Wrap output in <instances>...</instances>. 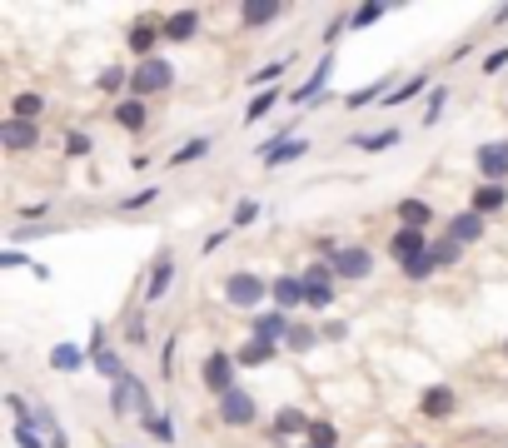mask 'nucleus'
Wrapping results in <instances>:
<instances>
[{
    "instance_id": "nucleus-1",
    "label": "nucleus",
    "mask_w": 508,
    "mask_h": 448,
    "mask_svg": "<svg viewBox=\"0 0 508 448\" xmlns=\"http://www.w3.org/2000/svg\"><path fill=\"white\" fill-rule=\"evenodd\" d=\"M235 369H239L235 349H209L205 363H200V384H205V394L225 399L229 389H239V384H235Z\"/></svg>"
},
{
    "instance_id": "nucleus-2",
    "label": "nucleus",
    "mask_w": 508,
    "mask_h": 448,
    "mask_svg": "<svg viewBox=\"0 0 508 448\" xmlns=\"http://www.w3.org/2000/svg\"><path fill=\"white\" fill-rule=\"evenodd\" d=\"M174 85V65L165 60V55H155V60H140L130 70V95L135 100H150V95H160V90H170Z\"/></svg>"
},
{
    "instance_id": "nucleus-3",
    "label": "nucleus",
    "mask_w": 508,
    "mask_h": 448,
    "mask_svg": "<svg viewBox=\"0 0 508 448\" xmlns=\"http://www.w3.org/2000/svg\"><path fill=\"white\" fill-rule=\"evenodd\" d=\"M304 279V309H329L334 304V264L314 259L309 269H299Z\"/></svg>"
},
{
    "instance_id": "nucleus-4",
    "label": "nucleus",
    "mask_w": 508,
    "mask_h": 448,
    "mask_svg": "<svg viewBox=\"0 0 508 448\" xmlns=\"http://www.w3.org/2000/svg\"><path fill=\"white\" fill-rule=\"evenodd\" d=\"M215 404H219V424L225 428H249L254 418H260V404H254L249 389H229L225 399H215Z\"/></svg>"
},
{
    "instance_id": "nucleus-5",
    "label": "nucleus",
    "mask_w": 508,
    "mask_h": 448,
    "mask_svg": "<svg viewBox=\"0 0 508 448\" xmlns=\"http://www.w3.org/2000/svg\"><path fill=\"white\" fill-rule=\"evenodd\" d=\"M170 284H174V255H170V249H160V255H155V264H150V274H145L140 304H145V309H150V304H160V299L170 294Z\"/></svg>"
},
{
    "instance_id": "nucleus-6",
    "label": "nucleus",
    "mask_w": 508,
    "mask_h": 448,
    "mask_svg": "<svg viewBox=\"0 0 508 448\" xmlns=\"http://www.w3.org/2000/svg\"><path fill=\"white\" fill-rule=\"evenodd\" d=\"M264 294H270V284H264L260 274H249V269H235V274L225 279V299L229 304H239V309H254Z\"/></svg>"
},
{
    "instance_id": "nucleus-7",
    "label": "nucleus",
    "mask_w": 508,
    "mask_h": 448,
    "mask_svg": "<svg viewBox=\"0 0 508 448\" xmlns=\"http://www.w3.org/2000/svg\"><path fill=\"white\" fill-rule=\"evenodd\" d=\"M478 184H504L508 180V139H488L478 145Z\"/></svg>"
},
{
    "instance_id": "nucleus-8",
    "label": "nucleus",
    "mask_w": 508,
    "mask_h": 448,
    "mask_svg": "<svg viewBox=\"0 0 508 448\" xmlns=\"http://www.w3.org/2000/svg\"><path fill=\"white\" fill-rule=\"evenodd\" d=\"M309 155V139H264L260 145V165L264 170H280V165H294V160H304Z\"/></svg>"
},
{
    "instance_id": "nucleus-9",
    "label": "nucleus",
    "mask_w": 508,
    "mask_h": 448,
    "mask_svg": "<svg viewBox=\"0 0 508 448\" xmlns=\"http://www.w3.org/2000/svg\"><path fill=\"white\" fill-rule=\"evenodd\" d=\"M369 274H374V255H369L364 245H344L334 255V279H354L359 284V279H369Z\"/></svg>"
},
{
    "instance_id": "nucleus-10",
    "label": "nucleus",
    "mask_w": 508,
    "mask_h": 448,
    "mask_svg": "<svg viewBox=\"0 0 508 448\" xmlns=\"http://www.w3.org/2000/svg\"><path fill=\"white\" fill-rule=\"evenodd\" d=\"M0 145H5V149H15V155H25V149H35V145H40V125L5 115V120H0Z\"/></svg>"
},
{
    "instance_id": "nucleus-11",
    "label": "nucleus",
    "mask_w": 508,
    "mask_h": 448,
    "mask_svg": "<svg viewBox=\"0 0 508 448\" xmlns=\"http://www.w3.org/2000/svg\"><path fill=\"white\" fill-rule=\"evenodd\" d=\"M429 245H433V239L423 235V229H409V224H399V229L389 235V255L399 259V264H409V259L429 255Z\"/></svg>"
},
{
    "instance_id": "nucleus-12",
    "label": "nucleus",
    "mask_w": 508,
    "mask_h": 448,
    "mask_svg": "<svg viewBox=\"0 0 508 448\" xmlns=\"http://www.w3.org/2000/svg\"><path fill=\"white\" fill-rule=\"evenodd\" d=\"M290 314L284 309H270V314H254V319H249V339H264V344H284L290 339Z\"/></svg>"
},
{
    "instance_id": "nucleus-13",
    "label": "nucleus",
    "mask_w": 508,
    "mask_h": 448,
    "mask_svg": "<svg viewBox=\"0 0 508 448\" xmlns=\"http://www.w3.org/2000/svg\"><path fill=\"white\" fill-rule=\"evenodd\" d=\"M125 40H130V50L140 55V60H155V45L165 40V21H150V15H145V21L130 25V35H125Z\"/></svg>"
},
{
    "instance_id": "nucleus-14",
    "label": "nucleus",
    "mask_w": 508,
    "mask_h": 448,
    "mask_svg": "<svg viewBox=\"0 0 508 448\" xmlns=\"http://www.w3.org/2000/svg\"><path fill=\"white\" fill-rule=\"evenodd\" d=\"M443 235H454L459 245H478L484 239V214H474V210H459V214H449V224H443Z\"/></svg>"
},
{
    "instance_id": "nucleus-15",
    "label": "nucleus",
    "mask_w": 508,
    "mask_h": 448,
    "mask_svg": "<svg viewBox=\"0 0 508 448\" xmlns=\"http://www.w3.org/2000/svg\"><path fill=\"white\" fill-rule=\"evenodd\" d=\"M280 15H290V5H284V0H245V5H239V21H245L249 31H260V25L280 21Z\"/></svg>"
},
{
    "instance_id": "nucleus-16",
    "label": "nucleus",
    "mask_w": 508,
    "mask_h": 448,
    "mask_svg": "<svg viewBox=\"0 0 508 448\" xmlns=\"http://www.w3.org/2000/svg\"><path fill=\"white\" fill-rule=\"evenodd\" d=\"M110 120H115L120 130H130V135H140V130L150 125V110H145V100L125 95V100H115V110H110Z\"/></svg>"
},
{
    "instance_id": "nucleus-17",
    "label": "nucleus",
    "mask_w": 508,
    "mask_h": 448,
    "mask_svg": "<svg viewBox=\"0 0 508 448\" xmlns=\"http://www.w3.org/2000/svg\"><path fill=\"white\" fill-rule=\"evenodd\" d=\"M200 35V11H190V5H180V11L165 15V40L184 45V40H195Z\"/></svg>"
},
{
    "instance_id": "nucleus-18",
    "label": "nucleus",
    "mask_w": 508,
    "mask_h": 448,
    "mask_svg": "<svg viewBox=\"0 0 508 448\" xmlns=\"http://www.w3.org/2000/svg\"><path fill=\"white\" fill-rule=\"evenodd\" d=\"M309 424L314 418L299 414V408H280L274 424H270V444H284V438H294V434H309Z\"/></svg>"
},
{
    "instance_id": "nucleus-19",
    "label": "nucleus",
    "mask_w": 508,
    "mask_h": 448,
    "mask_svg": "<svg viewBox=\"0 0 508 448\" xmlns=\"http://www.w3.org/2000/svg\"><path fill=\"white\" fill-rule=\"evenodd\" d=\"M270 294H274V309L290 314V309H299V304H304V279L299 274H280L270 284Z\"/></svg>"
},
{
    "instance_id": "nucleus-20",
    "label": "nucleus",
    "mask_w": 508,
    "mask_h": 448,
    "mask_svg": "<svg viewBox=\"0 0 508 448\" xmlns=\"http://www.w3.org/2000/svg\"><path fill=\"white\" fill-rule=\"evenodd\" d=\"M329 70H334V55H325V60L314 65V75H309V80H304L299 90H290V100H294V105H309L314 95H325V85H329Z\"/></svg>"
},
{
    "instance_id": "nucleus-21",
    "label": "nucleus",
    "mask_w": 508,
    "mask_h": 448,
    "mask_svg": "<svg viewBox=\"0 0 508 448\" xmlns=\"http://www.w3.org/2000/svg\"><path fill=\"white\" fill-rule=\"evenodd\" d=\"M419 408H423V414H429V418H449V414H454V408H459V394H454V389H449V384H433V389H423Z\"/></svg>"
},
{
    "instance_id": "nucleus-22",
    "label": "nucleus",
    "mask_w": 508,
    "mask_h": 448,
    "mask_svg": "<svg viewBox=\"0 0 508 448\" xmlns=\"http://www.w3.org/2000/svg\"><path fill=\"white\" fill-rule=\"evenodd\" d=\"M85 363H90V349H80V344H70V339L50 349V369L55 373H80Z\"/></svg>"
},
{
    "instance_id": "nucleus-23",
    "label": "nucleus",
    "mask_w": 508,
    "mask_h": 448,
    "mask_svg": "<svg viewBox=\"0 0 508 448\" xmlns=\"http://www.w3.org/2000/svg\"><path fill=\"white\" fill-rule=\"evenodd\" d=\"M35 428L45 434V444H50V448H70V434L60 428V418H55V408L45 404V399L35 404Z\"/></svg>"
},
{
    "instance_id": "nucleus-24",
    "label": "nucleus",
    "mask_w": 508,
    "mask_h": 448,
    "mask_svg": "<svg viewBox=\"0 0 508 448\" xmlns=\"http://www.w3.org/2000/svg\"><path fill=\"white\" fill-rule=\"evenodd\" d=\"M290 55H280V60H270V65H260V70L249 75V90H254V95H260V90H280V80L284 75H290Z\"/></svg>"
},
{
    "instance_id": "nucleus-25",
    "label": "nucleus",
    "mask_w": 508,
    "mask_h": 448,
    "mask_svg": "<svg viewBox=\"0 0 508 448\" xmlns=\"http://www.w3.org/2000/svg\"><path fill=\"white\" fill-rule=\"evenodd\" d=\"M280 354V344H264V339H245L235 349V359H239V369H264V363Z\"/></svg>"
},
{
    "instance_id": "nucleus-26",
    "label": "nucleus",
    "mask_w": 508,
    "mask_h": 448,
    "mask_svg": "<svg viewBox=\"0 0 508 448\" xmlns=\"http://www.w3.org/2000/svg\"><path fill=\"white\" fill-rule=\"evenodd\" d=\"M504 204H508V184H478L474 200H468V210L474 214H494V210H504Z\"/></svg>"
},
{
    "instance_id": "nucleus-27",
    "label": "nucleus",
    "mask_w": 508,
    "mask_h": 448,
    "mask_svg": "<svg viewBox=\"0 0 508 448\" xmlns=\"http://www.w3.org/2000/svg\"><path fill=\"white\" fill-rule=\"evenodd\" d=\"M90 369H95L100 379H110V384H120V379H125V373H130V363L120 359L115 349H100V354H90Z\"/></svg>"
},
{
    "instance_id": "nucleus-28",
    "label": "nucleus",
    "mask_w": 508,
    "mask_h": 448,
    "mask_svg": "<svg viewBox=\"0 0 508 448\" xmlns=\"http://www.w3.org/2000/svg\"><path fill=\"white\" fill-rule=\"evenodd\" d=\"M160 184H145V190H135V194H120L115 200V210L120 214H140V210H150V204H160Z\"/></svg>"
},
{
    "instance_id": "nucleus-29",
    "label": "nucleus",
    "mask_w": 508,
    "mask_h": 448,
    "mask_svg": "<svg viewBox=\"0 0 508 448\" xmlns=\"http://www.w3.org/2000/svg\"><path fill=\"white\" fill-rule=\"evenodd\" d=\"M209 149H215V139H209V135H200V139H184V145H180V149H174V155H170V165H174V170H184V165L205 160Z\"/></svg>"
},
{
    "instance_id": "nucleus-30",
    "label": "nucleus",
    "mask_w": 508,
    "mask_h": 448,
    "mask_svg": "<svg viewBox=\"0 0 508 448\" xmlns=\"http://www.w3.org/2000/svg\"><path fill=\"white\" fill-rule=\"evenodd\" d=\"M11 115H15V120H31V125H40V115H45V95H35V90H21V95L11 100Z\"/></svg>"
},
{
    "instance_id": "nucleus-31",
    "label": "nucleus",
    "mask_w": 508,
    "mask_h": 448,
    "mask_svg": "<svg viewBox=\"0 0 508 448\" xmlns=\"http://www.w3.org/2000/svg\"><path fill=\"white\" fill-rule=\"evenodd\" d=\"M429 255H433V264H439V269H454L459 259H464V245H459L454 235H439V239L429 245Z\"/></svg>"
},
{
    "instance_id": "nucleus-32",
    "label": "nucleus",
    "mask_w": 508,
    "mask_h": 448,
    "mask_svg": "<svg viewBox=\"0 0 508 448\" xmlns=\"http://www.w3.org/2000/svg\"><path fill=\"white\" fill-rule=\"evenodd\" d=\"M399 224H409V229H429L433 210L423 200H399Z\"/></svg>"
},
{
    "instance_id": "nucleus-33",
    "label": "nucleus",
    "mask_w": 508,
    "mask_h": 448,
    "mask_svg": "<svg viewBox=\"0 0 508 448\" xmlns=\"http://www.w3.org/2000/svg\"><path fill=\"white\" fill-rule=\"evenodd\" d=\"M423 90H429V70H419V75H409V80H404V85H394V90H389V100H384V105H404V100L423 95Z\"/></svg>"
},
{
    "instance_id": "nucleus-34",
    "label": "nucleus",
    "mask_w": 508,
    "mask_h": 448,
    "mask_svg": "<svg viewBox=\"0 0 508 448\" xmlns=\"http://www.w3.org/2000/svg\"><path fill=\"white\" fill-rule=\"evenodd\" d=\"M280 100H284V90H260V95L249 100V110H245V120H249V125H260V120H264V115H270V110H274V105H280Z\"/></svg>"
},
{
    "instance_id": "nucleus-35",
    "label": "nucleus",
    "mask_w": 508,
    "mask_h": 448,
    "mask_svg": "<svg viewBox=\"0 0 508 448\" xmlns=\"http://www.w3.org/2000/svg\"><path fill=\"white\" fill-rule=\"evenodd\" d=\"M95 85L105 90V95H120V90H130V70H125V65H105Z\"/></svg>"
},
{
    "instance_id": "nucleus-36",
    "label": "nucleus",
    "mask_w": 508,
    "mask_h": 448,
    "mask_svg": "<svg viewBox=\"0 0 508 448\" xmlns=\"http://www.w3.org/2000/svg\"><path fill=\"white\" fill-rule=\"evenodd\" d=\"M304 438H309V448H339V428L329 424V418H314Z\"/></svg>"
},
{
    "instance_id": "nucleus-37",
    "label": "nucleus",
    "mask_w": 508,
    "mask_h": 448,
    "mask_svg": "<svg viewBox=\"0 0 508 448\" xmlns=\"http://www.w3.org/2000/svg\"><path fill=\"white\" fill-rule=\"evenodd\" d=\"M145 434H150L155 444H174V438H180V434H174V418L170 414H150V418H145Z\"/></svg>"
},
{
    "instance_id": "nucleus-38",
    "label": "nucleus",
    "mask_w": 508,
    "mask_h": 448,
    "mask_svg": "<svg viewBox=\"0 0 508 448\" xmlns=\"http://www.w3.org/2000/svg\"><path fill=\"white\" fill-rule=\"evenodd\" d=\"M399 274L409 279V284H423L429 274H439V264H433V255H419V259H409V264H399Z\"/></svg>"
},
{
    "instance_id": "nucleus-39",
    "label": "nucleus",
    "mask_w": 508,
    "mask_h": 448,
    "mask_svg": "<svg viewBox=\"0 0 508 448\" xmlns=\"http://www.w3.org/2000/svg\"><path fill=\"white\" fill-rule=\"evenodd\" d=\"M354 145L364 149V155H374V149H389V145H399V130H374V135H354Z\"/></svg>"
},
{
    "instance_id": "nucleus-40",
    "label": "nucleus",
    "mask_w": 508,
    "mask_h": 448,
    "mask_svg": "<svg viewBox=\"0 0 508 448\" xmlns=\"http://www.w3.org/2000/svg\"><path fill=\"white\" fill-rule=\"evenodd\" d=\"M384 15H389V5H354V11H349V25H354V31H369V25L384 21Z\"/></svg>"
},
{
    "instance_id": "nucleus-41",
    "label": "nucleus",
    "mask_w": 508,
    "mask_h": 448,
    "mask_svg": "<svg viewBox=\"0 0 508 448\" xmlns=\"http://www.w3.org/2000/svg\"><path fill=\"white\" fill-rule=\"evenodd\" d=\"M443 105H449V85H433L429 100H423V125H439Z\"/></svg>"
},
{
    "instance_id": "nucleus-42",
    "label": "nucleus",
    "mask_w": 508,
    "mask_h": 448,
    "mask_svg": "<svg viewBox=\"0 0 508 448\" xmlns=\"http://www.w3.org/2000/svg\"><path fill=\"white\" fill-rule=\"evenodd\" d=\"M11 438H15V448H50L35 424H11Z\"/></svg>"
},
{
    "instance_id": "nucleus-43",
    "label": "nucleus",
    "mask_w": 508,
    "mask_h": 448,
    "mask_svg": "<svg viewBox=\"0 0 508 448\" xmlns=\"http://www.w3.org/2000/svg\"><path fill=\"white\" fill-rule=\"evenodd\" d=\"M314 339H319V334H314L309 324H294L290 339H284V349H290V354H309V349H314Z\"/></svg>"
},
{
    "instance_id": "nucleus-44",
    "label": "nucleus",
    "mask_w": 508,
    "mask_h": 448,
    "mask_svg": "<svg viewBox=\"0 0 508 448\" xmlns=\"http://www.w3.org/2000/svg\"><path fill=\"white\" fill-rule=\"evenodd\" d=\"M90 149H95V139H90L85 130H70V135H66V155H70V160H85Z\"/></svg>"
},
{
    "instance_id": "nucleus-45",
    "label": "nucleus",
    "mask_w": 508,
    "mask_h": 448,
    "mask_svg": "<svg viewBox=\"0 0 508 448\" xmlns=\"http://www.w3.org/2000/svg\"><path fill=\"white\" fill-rule=\"evenodd\" d=\"M254 220H260V200H239L235 214H229V224H235V229H245V224H254Z\"/></svg>"
},
{
    "instance_id": "nucleus-46",
    "label": "nucleus",
    "mask_w": 508,
    "mask_h": 448,
    "mask_svg": "<svg viewBox=\"0 0 508 448\" xmlns=\"http://www.w3.org/2000/svg\"><path fill=\"white\" fill-rule=\"evenodd\" d=\"M125 339H130V344H145V304L125 314Z\"/></svg>"
},
{
    "instance_id": "nucleus-47",
    "label": "nucleus",
    "mask_w": 508,
    "mask_h": 448,
    "mask_svg": "<svg viewBox=\"0 0 508 448\" xmlns=\"http://www.w3.org/2000/svg\"><path fill=\"white\" fill-rule=\"evenodd\" d=\"M50 210H55L50 200H40V204H21V220H25V224H31V220H40V224H45V220H50Z\"/></svg>"
},
{
    "instance_id": "nucleus-48",
    "label": "nucleus",
    "mask_w": 508,
    "mask_h": 448,
    "mask_svg": "<svg viewBox=\"0 0 508 448\" xmlns=\"http://www.w3.org/2000/svg\"><path fill=\"white\" fill-rule=\"evenodd\" d=\"M508 65V45H498V50H488L484 55V75H498Z\"/></svg>"
},
{
    "instance_id": "nucleus-49",
    "label": "nucleus",
    "mask_w": 508,
    "mask_h": 448,
    "mask_svg": "<svg viewBox=\"0 0 508 448\" xmlns=\"http://www.w3.org/2000/svg\"><path fill=\"white\" fill-rule=\"evenodd\" d=\"M229 235H235V229H215V235H209L205 245H200V255H215V249H225V245H229Z\"/></svg>"
},
{
    "instance_id": "nucleus-50",
    "label": "nucleus",
    "mask_w": 508,
    "mask_h": 448,
    "mask_svg": "<svg viewBox=\"0 0 508 448\" xmlns=\"http://www.w3.org/2000/svg\"><path fill=\"white\" fill-rule=\"evenodd\" d=\"M319 334L339 344V339H349V324H344V319H329V324H325V329H319Z\"/></svg>"
},
{
    "instance_id": "nucleus-51",
    "label": "nucleus",
    "mask_w": 508,
    "mask_h": 448,
    "mask_svg": "<svg viewBox=\"0 0 508 448\" xmlns=\"http://www.w3.org/2000/svg\"><path fill=\"white\" fill-rule=\"evenodd\" d=\"M170 369H174V334L165 339V349H160V373L170 379Z\"/></svg>"
},
{
    "instance_id": "nucleus-52",
    "label": "nucleus",
    "mask_w": 508,
    "mask_h": 448,
    "mask_svg": "<svg viewBox=\"0 0 508 448\" xmlns=\"http://www.w3.org/2000/svg\"><path fill=\"white\" fill-rule=\"evenodd\" d=\"M21 264H25V255H21L15 245H11V249H0V269H21Z\"/></svg>"
},
{
    "instance_id": "nucleus-53",
    "label": "nucleus",
    "mask_w": 508,
    "mask_h": 448,
    "mask_svg": "<svg viewBox=\"0 0 508 448\" xmlns=\"http://www.w3.org/2000/svg\"><path fill=\"white\" fill-rule=\"evenodd\" d=\"M494 21H498V25H504V21H508V5H498V11H494Z\"/></svg>"
},
{
    "instance_id": "nucleus-54",
    "label": "nucleus",
    "mask_w": 508,
    "mask_h": 448,
    "mask_svg": "<svg viewBox=\"0 0 508 448\" xmlns=\"http://www.w3.org/2000/svg\"><path fill=\"white\" fill-rule=\"evenodd\" d=\"M504 359H508V339H504Z\"/></svg>"
},
{
    "instance_id": "nucleus-55",
    "label": "nucleus",
    "mask_w": 508,
    "mask_h": 448,
    "mask_svg": "<svg viewBox=\"0 0 508 448\" xmlns=\"http://www.w3.org/2000/svg\"><path fill=\"white\" fill-rule=\"evenodd\" d=\"M409 448H423V444H409Z\"/></svg>"
},
{
    "instance_id": "nucleus-56",
    "label": "nucleus",
    "mask_w": 508,
    "mask_h": 448,
    "mask_svg": "<svg viewBox=\"0 0 508 448\" xmlns=\"http://www.w3.org/2000/svg\"><path fill=\"white\" fill-rule=\"evenodd\" d=\"M304 448H309V444H304Z\"/></svg>"
}]
</instances>
